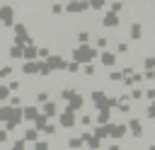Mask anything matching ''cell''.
<instances>
[{
	"label": "cell",
	"instance_id": "obj_1",
	"mask_svg": "<svg viewBox=\"0 0 155 150\" xmlns=\"http://www.w3.org/2000/svg\"><path fill=\"white\" fill-rule=\"evenodd\" d=\"M85 7H87V2H85V0H73V2L68 5V12H82Z\"/></svg>",
	"mask_w": 155,
	"mask_h": 150
},
{
	"label": "cell",
	"instance_id": "obj_5",
	"mask_svg": "<svg viewBox=\"0 0 155 150\" xmlns=\"http://www.w3.org/2000/svg\"><path fill=\"white\" fill-rule=\"evenodd\" d=\"M104 65H114V56H111V53L104 56Z\"/></svg>",
	"mask_w": 155,
	"mask_h": 150
},
{
	"label": "cell",
	"instance_id": "obj_4",
	"mask_svg": "<svg viewBox=\"0 0 155 150\" xmlns=\"http://www.w3.org/2000/svg\"><path fill=\"white\" fill-rule=\"evenodd\" d=\"M131 34H133V36H140V24H133V27H131Z\"/></svg>",
	"mask_w": 155,
	"mask_h": 150
},
{
	"label": "cell",
	"instance_id": "obj_2",
	"mask_svg": "<svg viewBox=\"0 0 155 150\" xmlns=\"http://www.w3.org/2000/svg\"><path fill=\"white\" fill-rule=\"evenodd\" d=\"M104 24H107V27H119V17H116V15H107V17H104Z\"/></svg>",
	"mask_w": 155,
	"mask_h": 150
},
{
	"label": "cell",
	"instance_id": "obj_3",
	"mask_svg": "<svg viewBox=\"0 0 155 150\" xmlns=\"http://www.w3.org/2000/svg\"><path fill=\"white\" fill-rule=\"evenodd\" d=\"M104 5V0H90V7H94V10H99Z\"/></svg>",
	"mask_w": 155,
	"mask_h": 150
}]
</instances>
